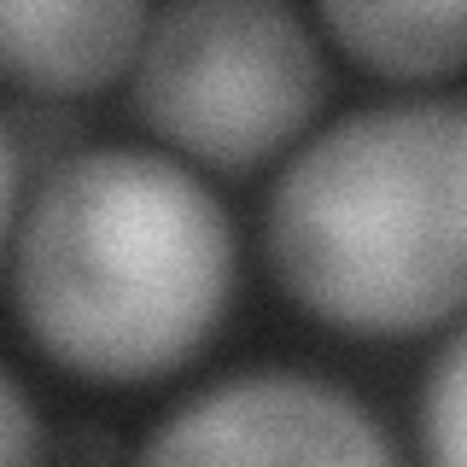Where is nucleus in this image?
Listing matches in <instances>:
<instances>
[{
	"instance_id": "obj_6",
	"label": "nucleus",
	"mask_w": 467,
	"mask_h": 467,
	"mask_svg": "<svg viewBox=\"0 0 467 467\" xmlns=\"http://www.w3.org/2000/svg\"><path fill=\"white\" fill-rule=\"evenodd\" d=\"M321 29L362 70L391 82H432L467 65V0H420V6L339 0L321 6Z\"/></svg>"
},
{
	"instance_id": "obj_8",
	"label": "nucleus",
	"mask_w": 467,
	"mask_h": 467,
	"mask_svg": "<svg viewBox=\"0 0 467 467\" xmlns=\"http://www.w3.org/2000/svg\"><path fill=\"white\" fill-rule=\"evenodd\" d=\"M0 467H47V432L24 386L0 368Z\"/></svg>"
},
{
	"instance_id": "obj_3",
	"label": "nucleus",
	"mask_w": 467,
	"mask_h": 467,
	"mask_svg": "<svg viewBox=\"0 0 467 467\" xmlns=\"http://www.w3.org/2000/svg\"><path fill=\"white\" fill-rule=\"evenodd\" d=\"M135 111L211 170H252L304 135L327 94L316 29L269 0H193L152 12L135 58Z\"/></svg>"
},
{
	"instance_id": "obj_7",
	"label": "nucleus",
	"mask_w": 467,
	"mask_h": 467,
	"mask_svg": "<svg viewBox=\"0 0 467 467\" xmlns=\"http://www.w3.org/2000/svg\"><path fill=\"white\" fill-rule=\"evenodd\" d=\"M420 450L427 467H467V327L438 350L420 391Z\"/></svg>"
},
{
	"instance_id": "obj_4",
	"label": "nucleus",
	"mask_w": 467,
	"mask_h": 467,
	"mask_svg": "<svg viewBox=\"0 0 467 467\" xmlns=\"http://www.w3.org/2000/svg\"><path fill=\"white\" fill-rule=\"evenodd\" d=\"M135 467H398L386 427L327 379L257 368L187 398Z\"/></svg>"
},
{
	"instance_id": "obj_1",
	"label": "nucleus",
	"mask_w": 467,
	"mask_h": 467,
	"mask_svg": "<svg viewBox=\"0 0 467 467\" xmlns=\"http://www.w3.org/2000/svg\"><path fill=\"white\" fill-rule=\"evenodd\" d=\"M18 321L94 386L164 379L234 298V228L182 158L88 146L47 170L12 257Z\"/></svg>"
},
{
	"instance_id": "obj_9",
	"label": "nucleus",
	"mask_w": 467,
	"mask_h": 467,
	"mask_svg": "<svg viewBox=\"0 0 467 467\" xmlns=\"http://www.w3.org/2000/svg\"><path fill=\"white\" fill-rule=\"evenodd\" d=\"M58 467H117V438L111 432H65V444H58Z\"/></svg>"
},
{
	"instance_id": "obj_5",
	"label": "nucleus",
	"mask_w": 467,
	"mask_h": 467,
	"mask_svg": "<svg viewBox=\"0 0 467 467\" xmlns=\"http://www.w3.org/2000/svg\"><path fill=\"white\" fill-rule=\"evenodd\" d=\"M152 12L129 0H0V77L29 94H88L135 70Z\"/></svg>"
},
{
	"instance_id": "obj_2",
	"label": "nucleus",
	"mask_w": 467,
	"mask_h": 467,
	"mask_svg": "<svg viewBox=\"0 0 467 467\" xmlns=\"http://www.w3.org/2000/svg\"><path fill=\"white\" fill-rule=\"evenodd\" d=\"M269 257L310 316L409 339L467 310V106L350 111L292 152L269 199Z\"/></svg>"
},
{
	"instance_id": "obj_10",
	"label": "nucleus",
	"mask_w": 467,
	"mask_h": 467,
	"mask_svg": "<svg viewBox=\"0 0 467 467\" xmlns=\"http://www.w3.org/2000/svg\"><path fill=\"white\" fill-rule=\"evenodd\" d=\"M18 170H24V158H18V135L0 123V234L12 228V211H18Z\"/></svg>"
}]
</instances>
